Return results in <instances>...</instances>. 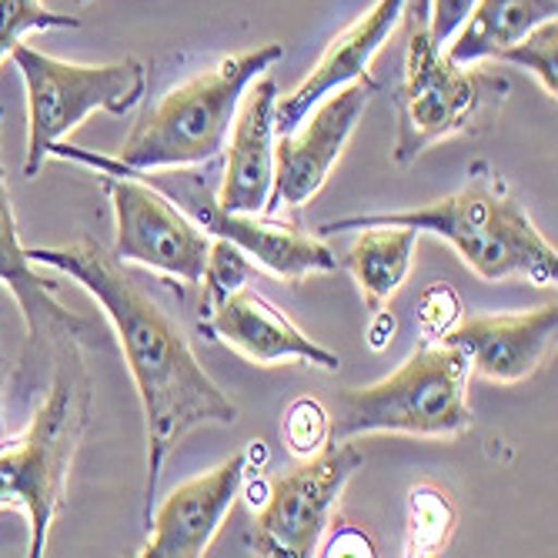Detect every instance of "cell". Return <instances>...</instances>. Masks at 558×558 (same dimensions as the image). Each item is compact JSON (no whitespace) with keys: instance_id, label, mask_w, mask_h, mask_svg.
Here are the masks:
<instances>
[{"instance_id":"obj_1","label":"cell","mask_w":558,"mask_h":558,"mask_svg":"<svg viewBox=\"0 0 558 558\" xmlns=\"http://www.w3.org/2000/svg\"><path fill=\"white\" fill-rule=\"evenodd\" d=\"M27 262L61 271L77 281L114 325L121 354L134 378L144 438H147V478H144V522L158 498V482L174 448L201 425H234L238 404L197 362L181 322L150 298L137 278L124 271L114 251L94 238H77L61 247H27Z\"/></svg>"},{"instance_id":"obj_2","label":"cell","mask_w":558,"mask_h":558,"mask_svg":"<svg viewBox=\"0 0 558 558\" xmlns=\"http://www.w3.org/2000/svg\"><path fill=\"white\" fill-rule=\"evenodd\" d=\"M365 228H412L448 241L482 281L522 278L535 288H555L558 251L529 218L525 205L512 194L488 161H475L459 191L428 201L412 211L351 215L318 228V234L365 231Z\"/></svg>"},{"instance_id":"obj_3","label":"cell","mask_w":558,"mask_h":558,"mask_svg":"<svg viewBox=\"0 0 558 558\" xmlns=\"http://www.w3.org/2000/svg\"><path fill=\"white\" fill-rule=\"evenodd\" d=\"M77 335L54 338V378L17 438L0 441V512L27 519V555L47 551L50 529L64 512L74 454L90 422V375Z\"/></svg>"},{"instance_id":"obj_4","label":"cell","mask_w":558,"mask_h":558,"mask_svg":"<svg viewBox=\"0 0 558 558\" xmlns=\"http://www.w3.org/2000/svg\"><path fill=\"white\" fill-rule=\"evenodd\" d=\"M284 58V44H258L197 71L171 87L131 128L114 161L128 171L197 168L225 155L234 111L247 84H255Z\"/></svg>"},{"instance_id":"obj_5","label":"cell","mask_w":558,"mask_h":558,"mask_svg":"<svg viewBox=\"0 0 558 558\" xmlns=\"http://www.w3.org/2000/svg\"><path fill=\"white\" fill-rule=\"evenodd\" d=\"M472 365L462 348L422 341L409 362L365 388H341L331 398V441L362 435L462 438L475 415L469 404Z\"/></svg>"},{"instance_id":"obj_6","label":"cell","mask_w":558,"mask_h":558,"mask_svg":"<svg viewBox=\"0 0 558 558\" xmlns=\"http://www.w3.org/2000/svg\"><path fill=\"white\" fill-rule=\"evenodd\" d=\"M428 0H409L404 24H409V47H404V77L395 90L398 137L391 161L412 165L418 155L438 141L469 134L475 124L488 121L495 108L512 94V84L501 74L482 71L478 64L462 68L445 58V50L428 37Z\"/></svg>"},{"instance_id":"obj_7","label":"cell","mask_w":558,"mask_h":558,"mask_svg":"<svg viewBox=\"0 0 558 558\" xmlns=\"http://www.w3.org/2000/svg\"><path fill=\"white\" fill-rule=\"evenodd\" d=\"M50 158L58 161H71V165H84L97 174H131L141 178L144 184L158 187L165 197H171L174 205L211 238L231 241L247 262H255L258 268H265L268 275L288 281V284H301L312 275H328L338 271V255L318 238L301 231L291 221H275L265 215H238V211H225L218 205V191H211L208 178L187 171V168H168V171H128L124 165H118L111 155H97V150L77 147V144H64L58 141L50 147Z\"/></svg>"},{"instance_id":"obj_8","label":"cell","mask_w":558,"mask_h":558,"mask_svg":"<svg viewBox=\"0 0 558 558\" xmlns=\"http://www.w3.org/2000/svg\"><path fill=\"white\" fill-rule=\"evenodd\" d=\"M27 90V158L24 178H37L50 147L77 131L94 111L124 118L147 90V68L141 58L114 64H71L17 44L11 54Z\"/></svg>"},{"instance_id":"obj_9","label":"cell","mask_w":558,"mask_h":558,"mask_svg":"<svg viewBox=\"0 0 558 558\" xmlns=\"http://www.w3.org/2000/svg\"><path fill=\"white\" fill-rule=\"evenodd\" d=\"M365 465L359 445L328 441L312 459H301L291 472L268 485V498L255 509V545L265 558H312L318 555L322 535L328 532L331 512L351 482Z\"/></svg>"},{"instance_id":"obj_10","label":"cell","mask_w":558,"mask_h":558,"mask_svg":"<svg viewBox=\"0 0 558 558\" xmlns=\"http://www.w3.org/2000/svg\"><path fill=\"white\" fill-rule=\"evenodd\" d=\"M114 211V258L161 271L187 288L201 284L211 234L201 231L171 197L131 174H97Z\"/></svg>"},{"instance_id":"obj_11","label":"cell","mask_w":558,"mask_h":558,"mask_svg":"<svg viewBox=\"0 0 558 558\" xmlns=\"http://www.w3.org/2000/svg\"><path fill=\"white\" fill-rule=\"evenodd\" d=\"M378 90L381 84L375 77L351 81L322 97L291 134L275 137V181L262 211L265 218L278 215L281 208L308 205L325 187Z\"/></svg>"},{"instance_id":"obj_12","label":"cell","mask_w":558,"mask_h":558,"mask_svg":"<svg viewBox=\"0 0 558 558\" xmlns=\"http://www.w3.org/2000/svg\"><path fill=\"white\" fill-rule=\"evenodd\" d=\"M247 454L234 451L218 469L178 485L147 519L141 558H201L231 515L247 475Z\"/></svg>"},{"instance_id":"obj_13","label":"cell","mask_w":558,"mask_h":558,"mask_svg":"<svg viewBox=\"0 0 558 558\" xmlns=\"http://www.w3.org/2000/svg\"><path fill=\"white\" fill-rule=\"evenodd\" d=\"M201 331L211 341H225L241 359L262 368L284 365V362H301L322 372L341 368V359L331 348L312 341L262 291H251L244 284L221 301V308H215L208 318H201Z\"/></svg>"},{"instance_id":"obj_14","label":"cell","mask_w":558,"mask_h":558,"mask_svg":"<svg viewBox=\"0 0 558 558\" xmlns=\"http://www.w3.org/2000/svg\"><path fill=\"white\" fill-rule=\"evenodd\" d=\"M278 84L258 77L241 94L225 144V178L218 187V205L238 215H262L275 181V105Z\"/></svg>"},{"instance_id":"obj_15","label":"cell","mask_w":558,"mask_h":558,"mask_svg":"<svg viewBox=\"0 0 558 558\" xmlns=\"http://www.w3.org/2000/svg\"><path fill=\"white\" fill-rule=\"evenodd\" d=\"M558 304H542L519 315H475L462 318L441 341L465 351L475 375L495 385H515L535 375L555 341Z\"/></svg>"},{"instance_id":"obj_16","label":"cell","mask_w":558,"mask_h":558,"mask_svg":"<svg viewBox=\"0 0 558 558\" xmlns=\"http://www.w3.org/2000/svg\"><path fill=\"white\" fill-rule=\"evenodd\" d=\"M404 8H409V0H375V4L351 27H344L338 37H331V44L325 47V54L312 68V74L304 77L291 94H284V97L278 94L275 134H291L304 121V114H308L331 90H338L351 81L372 77L368 74L372 58L401 24Z\"/></svg>"},{"instance_id":"obj_17","label":"cell","mask_w":558,"mask_h":558,"mask_svg":"<svg viewBox=\"0 0 558 558\" xmlns=\"http://www.w3.org/2000/svg\"><path fill=\"white\" fill-rule=\"evenodd\" d=\"M0 121H4V108H0ZM0 284H8L14 301L21 304V315L27 325L31 348L44 338H61L84 328L81 318H74L64 304L58 301V281H50L37 271V265L27 262V247L21 244L11 191H8V171L4 158H0Z\"/></svg>"},{"instance_id":"obj_18","label":"cell","mask_w":558,"mask_h":558,"mask_svg":"<svg viewBox=\"0 0 558 558\" xmlns=\"http://www.w3.org/2000/svg\"><path fill=\"white\" fill-rule=\"evenodd\" d=\"M551 17H558V0H475L465 24L445 44V58L462 68L495 61L505 47Z\"/></svg>"},{"instance_id":"obj_19","label":"cell","mask_w":558,"mask_h":558,"mask_svg":"<svg viewBox=\"0 0 558 558\" xmlns=\"http://www.w3.org/2000/svg\"><path fill=\"white\" fill-rule=\"evenodd\" d=\"M418 244V231L412 228H365L348 247V255L338 258L372 312H385L398 288L412 271V255Z\"/></svg>"},{"instance_id":"obj_20","label":"cell","mask_w":558,"mask_h":558,"mask_svg":"<svg viewBox=\"0 0 558 558\" xmlns=\"http://www.w3.org/2000/svg\"><path fill=\"white\" fill-rule=\"evenodd\" d=\"M454 525V509L441 488L418 485L409 495V535H404V555H435Z\"/></svg>"},{"instance_id":"obj_21","label":"cell","mask_w":558,"mask_h":558,"mask_svg":"<svg viewBox=\"0 0 558 558\" xmlns=\"http://www.w3.org/2000/svg\"><path fill=\"white\" fill-rule=\"evenodd\" d=\"M495 61L529 71L542 84V90L555 100L558 94V21L555 17L542 21L522 40H515L512 47H505L501 54H495Z\"/></svg>"},{"instance_id":"obj_22","label":"cell","mask_w":558,"mask_h":558,"mask_svg":"<svg viewBox=\"0 0 558 558\" xmlns=\"http://www.w3.org/2000/svg\"><path fill=\"white\" fill-rule=\"evenodd\" d=\"M77 17L44 8V0H0V61L14 54V47L31 31H74Z\"/></svg>"},{"instance_id":"obj_23","label":"cell","mask_w":558,"mask_h":558,"mask_svg":"<svg viewBox=\"0 0 558 558\" xmlns=\"http://www.w3.org/2000/svg\"><path fill=\"white\" fill-rule=\"evenodd\" d=\"M281 438L291 454H298V459H312L315 451H322L331 441L328 404H322L318 398H308V395L294 398L284 409Z\"/></svg>"},{"instance_id":"obj_24","label":"cell","mask_w":558,"mask_h":558,"mask_svg":"<svg viewBox=\"0 0 558 558\" xmlns=\"http://www.w3.org/2000/svg\"><path fill=\"white\" fill-rule=\"evenodd\" d=\"M247 271H251V262L231 241L211 238L208 262H205V271H201V288H205V304H201V308H205V318L215 308H221V301L247 281Z\"/></svg>"},{"instance_id":"obj_25","label":"cell","mask_w":558,"mask_h":558,"mask_svg":"<svg viewBox=\"0 0 558 558\" xmlns=\"http://www.w3.org/2000/svg\"><path fill=\"white\" fill-rule=\"evenodd\" d=\"M462 322V301L445 281H435L422 291L418 301V328L422 341H441L454 325Z\"/></svg>"},{"instance_id":"obj_26","label":"cell","mask_w":558,"mask_h":558,"mask_svg":"<svg viewBox=\"0 0 558 558\" xmlns=\"http://www.w3.org/2000/svg\"><path fill=\"white\" fill-rule=\"evenodd\" d=\"M428 37L445 50V44L454 37L469 17V11L475 8V0H428Z\"/></svg>"},{"instance_id":"obj_27","label":"cell","mask_w":558,"mask_h":558,"mask_svg":"<svg viewBox=\"0 0 558 558\" xmlns=\"http://www.w3.org/2000/svg\"><path fill=\"white\" fill-rule=\"evenodd\" d=\"M322 555H375V545L359 529H341Z\"/></svg>"},{"instance_id":"obj_28","label":"cell","mask_w":558,"mask_h":558,"mask_svg":"<svg viewBox=\"0 0 558 558\" xmlns=\"http://www.w3.org/2000/svg\"><path fill=\"white\" fill-rule=\"evenodd\" d=\"M391 335H395V318H391L388 312H375V325H372V331H368V344H372L375 351H381V348L388 344Z\"/></svg>"},{"instance_id":"obj_29","label":"cell","mask_w":558,"mask_h":558,"mask_svg":"<svg viewBox=\"0 0 558 558\" xmlns=\"http://www.w3.org/2000/svg\"><path fill=\"white\" fill-rule=\"evenodd\" d=\"M0 432H4V409H0Z\"/></svg>"},{"instance_id":"obj_30","label":"cell","mask_w":558,"mask_h":558,"mask_svg":"<svg viewBox=\"0 0 558 558\" xmlns=\"http://www.w3.org/2000/svg\"><path fill=\"white\" fill-rule=\"evenodd\" d=\"M77 4H90V0H77Z\"/></svg>"}]
</instances>
